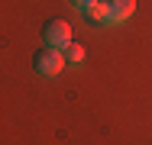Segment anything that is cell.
<instances>
[{"instance_id": "1", "label": "cell", "mask_w": 152, "mask_h": 145, "mask_svg": "<svg viewBox=\"0 0 152 145\" xmlns=\"http://www.w3.org/2000/svg\"><path fill=\"white\" fill-rule=\"evenodd\" d=\"M32 68L39 71V74H45V78H55L61 68H65V52L58 49H49V45H42L36 55H32Z\"/></svg>"}, {"instance_id": "2", "label": "cell", "mask_w": 152, "mask_h": 145, "mask_svg": "<svg viewBox=\"0 0 152 145\" xmlns=\"http://www.w3.org/2000/svg\"><path fill=\"white\" fill-rule=\"evenodd\" d=\"M42 42H45L49 49L65 52V49L71 45V26H68L65 20H49V23L42 26Z\"/></svg>"}, {"instance_id": "3", "label": "cell", "mask_w": 152, "mask_h": 145, "mask_svg": "<svg viewBox=\"0 0 152 145\" xmlns=\"http://www.w3.org/2000/svg\"><path fill=\"white\" fill-rule=\"evenodd\" d=\"M136 10V0H107V13H110V23H123L129 20Z\"/></svg>"}, {"instance_id": "4", "label": "cell", "mask_w": 152, "mask_h": 145, "mask_svg": "<svg viewBox=\"0 0 152 145\" xmlns=\"http://www.w3.org/2000/svg\"><path fill=\"white\" fill-rule=\"evenodd\" d=\"M84 16L91 20V23H110V13H107V0H91L88 7H84Z\"/></svg>"}, {"instance_id": "5", "label": "cell", "mask_w": 152, "mask_h": 145, "mask_svg": "<svg viewBox=\"0 0 152 145\" xmlns=\"http://www.w3.org/2000/svg\"><path fill=\"white\" fill-rule=\"evenodd\" d=\"M81 61H84V45L81 42H71L65 49V65H81Z\"/></svg>"}, {"instance_id": "6", "label": "cell", "mask_w": 152, "mask_h": 145, "mask_svg": "<svg viewBox=\"0 0 152 145\" xmlns=\"http://www.w3.org/2000/svg\"><path fill=\"white\" fill-rule=\"evenodd\" d=\"M71 3H75V7H88L91 0H71Z\"/></svg>"}]
</instances>
